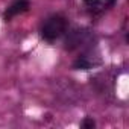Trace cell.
I'll return each instance as SVG.
<instances>
[{
	"instance_id": "obj_4",
	"label": "cell",
	"mask_w": 129,
	"mask_h": 129,
	"mask_svg": "<svg viewBox=\"0 0 129 129\" xmlns=\"http://www.w3.org/2000/svg\"><path fill=\"white\" fill-rule=\"evenodd\" d=\"M73 69H76V70H88V69H91V61H88L87 56H81V58H78L75 61Z\"/></svg>"
},
{
	"instance_id": "obj_5",
	"label": "cell",
	"mask_w": 129,
	"mask_h": 129,
	"mask_svg": "<svg viewBox=\"0 0 129 129\" xmlns=\"http://www.w3.org/2000/svg\"><path fill=\"white\" fill-rule=\"evenodd\" d=\"M81 126H82L84 129H93V127L96 126V121H94L93 118H90V117H87V118H84V121L81 123Z\"/></svg>"
},
{
	"instance_id": "obj_1",
	"label": "cell",
	"mask_w": 129,
	"mask_h": 129,
	"mask_svg": "<svg viewBox=\"0 0 129 129\" xmlns=\"http://www.w3.org/2000/svg\"><path fill=\"white\" fill-rule=\"evenodd\" d=\"M66 29H67V20H66V17L56 14V15L49 17L43 23V26H41V37L46 41L52 43V41H56L64 32H66Z\"/></svg>"
},
{
	"instance_id": "obj_2",
	"label": "cell",
	"mask_w": 129,
	"mask_h": 129,
	"mask_svg": "<svg viewBox=\"0 0 129 129\" xmlns=\"http://www.w3.org/2000/svg\"><path fill=\"white\" fill-rule=\"evenodd\" d=\"M27 9H29V0H14V2L8 6V9L5 11L3 18H5V21H9L15 15L26 12Z\"/></svg>"
},
{
	"instance_id": "obj_3",
	"label": "cell",
	"mask_w": 129,
	"mask_h": 129,
	"mask_svg": "<svg viewBox=\"0 0 129 129\" xmlns=\"http://www.w3.org/2000/svg\"><path fill=\"white\" fill-rule=\"evenodd\" d=\"M115 0H84V6L90 14H102L105 9L114 6Z\"/></svg>"
}]
</instances>
